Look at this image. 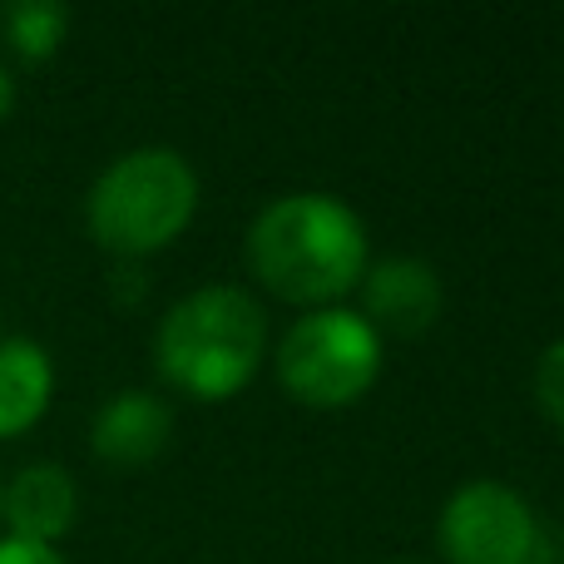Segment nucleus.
Listing matches in <instances>:
<instances>
[{
	"label": "nucleus",
	"instance_id": "8",
	"mask_svg": "<svg viewBox=\"0 0 564 564\" xmlns=\"http://www.w3.org/2000/svg\"><path fill=\"white\" fill-rule=\"evenodd\" d=\"M169 426L174 421H169V406L159 397L119 391V397H109L99 406L89 441H95V456H105L109 466H144V460H154L164 451Z\"/></svg>",
	"mask_w": 564,
	"mask_h": 564
},
{
	"label": "nucleus",
	"instance_id": "5",
	"mask_svg": "<svg viewBox=\"0 0 564 564\" xmlns=\"http://www.w3.org/2000/svg\"><path fill=\"white\" fill-rule=\"evenodd\" d=\"M535 545V510L500 480H470L441 510V550L451 564H530Z\"/></svg>",
	"mask_w": 564,
	"mask_h": 564
},
{
	"label": "nucleus",
	"instance_id": "12",
	"mask_svg": "<svg viewBox=\"0 0 564 564\" xmlns=\"http://www.w3.org/2000/svg\"><path fill=\"white\" fill-rule=\"evenodd\" d=\"M0 564H65L50 545H30V540H0Z\"/></svg>",
	"mask_w": 564,
	"mask_h": 564
},
{
	"label": "nucleus",
	"instance_id": "4",
	"mask_svg": "<svg viewBox=\"0 0 564 564\" xmlns=\"http://www.w3.org/2000/svg\"><path fill=\"white\" fill-rule=\"evenodd\" d=\"M381 337L351 307H312L278 341V377L307 406H347L377 381Z\"/></svg>",
	"mask_w": 564,
	"mask_h": 564
},
{
	"label": "nucleus",
	"instance_id": "6",
	"mask_svg": "<svg viewBox=\"0 0 564 564\" xmlns=\"http://www.w3.org/2000/svg\"><path fill=\"white\" fill-rule=\"evenodd\" d=\"M361 317L371 322V332H397V337H416L436 322L441 312V278L426 258H381L361 273Z\"/></svg>",
	"mask_w": 564,
	"mask_h": 564
},
{
	"label": "nucleus",
	"instance_id": "10",
	"mask_svg": "<svg viewBox=\"0 0 564 564\" xmlns=\"http://www.w3.org/2000/svg\"><path fill=\"white\" fill-rule=\"evenodd\" d=\"M69 30V10L59 0H10L0 6V35L15 55L25 59H50Z\"/></svg>",
	"mask_w": 564,
	"mask_h": 564
},
{
	"label": "nucleus",
	"instance_id": "2",
	"mask_svg": "<svg viewBox=\"0 0 564 564\" xmlns=\"http://www.w3.org/2000/svg\"><path fill=\"white\" fill-rule=\"evenodd\" d=\"M268 317L243 288H198L178 297L159 322V371L198 401L234 397L258 371Z\"/></svg>",
	"mask_w": 564,
	"mask_h": 564
},
{
	"label": "nucleus",
	"instance_id": "7",
	"mask_svg": "<svg viewBox=\"0 0 564 564\" xmlns=\"http://www.w3.org/2000/svg\"><path fill=\"white\" fill-rule=\"evenodd\" d=\"M6 506V520L15 530V540H30V545H55L69 525H75L79 510V490L69 480L65 466H50V460H35L25 466L0 496Z\"/></svg>",
	"mask_w": 564,
	"mask_h": 564
},
{
	"label": "nucleus",
	"instance_id": "9",
	"mask_svg": "<svg viewBox=\"0 0 564 564\" xmlns=\"http://www.w3.org/2000/svg\"><path fill=\"white\" fill-rule=\"evenodd\" d=\"M50 387H55V371H50L40 341H0V436H20V431L35 426L50 406Z\"/></svg>",
	"mask_w": 564,
	"mask_h": 564
},
{
	"label": "nucleus",
	"instance_id": "11",
	"mask_svg": "<svg viewBox=\"0 0 564 564\" xmlns=\"http://www.w3.org/2000/svg\"><path fill=\"white\" fill-rule=\"evenodd\" d=\"M535 401L550 421L564 431V337L550 341L535 361Z\"/></svg>",
	"mask_w": 564,
	"mask_h": 564
},
{
	"label": "nucleus",
	"instance_id": "13",
	"mask_svg": "<svg viewBox=\"0 0 564 564\" xmlns=\"http://www.w3.org/2000/svg\"><path fill=\"white\" fill-rule=\"evenodd\" d=\"M10 99H15V85H10L6 65H0V119H6V115H10Z\"/></svg>",
	"mask_w": 564,
	"mask_h": 564
},
{
	"label": "nucleus",
	"instance_id": "3",
	"mask_svg": "<svg viewBox=\"0 0 564 564\" xmlns=\"http://www.w3.org/2000/svg\"><path fill=\"white\" fill-rule=\"evenodd\" d=\"M198 208V174L178 149L144 144L119 154L95 178L85 218L95 243L119 258H144L188 228Z\"/></svg>",
	"mask_w": 564,
	"mask_h": 564
},
{
	"label": "nucleus",
	"instance_id": "1",
	"mask_svg": "<svg viewBox=\"0 0 564 564\" xmlns=\"http://www.w3.org/2000/svg\"><path fill=\"white\" fill-rule=\"evenodd\" d=\"M248 263L278 297L327 302L367 273V228L332 194H282L248 228Z\"/></svg>",
	"mask_w": 564,
	"mask_h": 564
}]
</instances>
